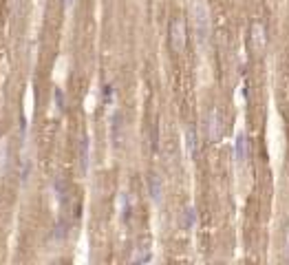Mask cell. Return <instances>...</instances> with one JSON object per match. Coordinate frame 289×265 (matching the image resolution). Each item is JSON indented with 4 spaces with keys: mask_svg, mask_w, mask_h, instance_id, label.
Masks as SVG:
<instances>
[{
    "mask_svg": "<svg viewBox=\"0 0 289 265\" xmlns=\"http://www.w3.org/2000/svg\"><path fill=\"white\" fill-rule=\"evenodd\" d=\"M195 29H197L199 44L205 47V44H208V38H210V14L203 3L195 5Z\"/></svg>",
    "mask_w": 289,
    "mask_h": 265,
    "instance_id": "obj_1",
    "label": "cell"
},
{
    "mask_svg": "<svg viewBox=\"0 0 289 265\" xmlns=\"http://www.w3.org/2000/svg\"><path fill=\"white\" fill-rule=\"evenodd\" d=\"M168 40H170V51L172 53H183L185 49V22L181 18H172L168 27Z\"/></svg>",
    "mask_w": 289,
    "mask_h": 265,
    "instance_id": "obj_2",
    "label": "cell"
},
{
    "mask_svg": "<svg viewBox=\"0 0 289 265\" xmlns=\"http://www.w3.org/2000/svg\"><path fill=\"white\" fill-rule=\"evenodd\" d=\"M223 137V115L219 109H212L208 115V140L216 144Z\"/></svg>",
    "mask_w": 289,
    "mask_h": 265,
    "instance_id": "obj_3",
    "label": "cell"
},
{
    "mask_svg": "<svg viewBox=\"0 0 289 265\" xmlns=\"http://www.w3.org/2000/svg\"><path fill=\"white\" fill-rule=\"evenodd\" d=\"M249 44H252V51L256 55H263L267 47V38H265V27L261 22H254L252 24V31H249Z\"/></svg>",
    "mask_w": 289,
    "mask_h": 265,
    "instance_id": "obj_4",
    "label": "cell"
},
{
    "mask_svg": "<svg viewBox=\"0 0 289 265\" xmlns=\"http://www.w3.org/2000/svg\"><path fill=\"white\" fill-rule=\"evenodd\" d=\"M111 142L115 144V148H119V142H121V113L119 111H113V115H111Z\"/></svg>",
    "mask_w": 289,
    "mask_h": 265,
    "instance_id": "obj_5",
    "label": "cell"
},
{
    "mask_svg": "<svg viewBox=\"0 0 289 265\" xmlns=\"http://www.w3.org/2000/svg\"><path fill=\"white\" fill-rule=\"evenodd\" d=\"M245 153H247V142H245V132H239L234 142V159L236 163L245 161Z\"/></svg>",
    "mask_w": 289,
    "mask_h": 265,
    "instance_id": "obj_6",
    "label": "cell"
},
{
    "mask_svg": "<svg viewBox=\"0 0 289 265\" xmlns=\"http://www.w3.org/2000/svg\"><path fill=\"white\" fill-rule=\"evenodd\" d=\"M80 166H82V173L88 170V137L82 135L80 140Z\"/></svg>",
    "mask_w": 289,
    "mask_h": 265,
    "instance_id": "obj_7",
    "label": "cell"
},
{
    "mask_svg": "<svg viewBox=\"0 0 289 265\" xmlns=\"http://www.w3.org/2000/svg\"><path fill=\"white\" fill-rule=\"evenodd\" d=\"M148 186H150V199L157 204V201L162 199V179H159L157 175H150Z\"/></svg>",
    "mask_w": 289,
    "mask_h": 265,
    "instance_id": "obj_8",
    "label": "cell"
},
{
    "mask_svg": "<svg viewBox=\"0 0 289 265\" xmlns=\"http://www.w3.org/2000/svg\"><path fill=\"white\" fill-rule=\"evenodd\" d=\"M7 166H9V148L7 144H0V179L7 173Z\"/></svg>",
    "mask_w": 289,
    "mask_h": 265,
    "instance_id": "obj_9",
    "label": "cell"
},
{
    "mask_svg": "<svg viewBox=\"0 0 289 265\" xmlns=\"http://www.w3.org/2000/svg\"><path fill=\"white\" fill-rule=\"evenodd\" d=\"M53 190H55V197H57V201H60V206L67 204V184H64L62 179L53 181Z\"/></svg>",
    "mask_w": 289,
    "mask_h": 265,
    "instance_id": "obj_10",
    "label": "cell"
},
{
    "mask_svg": "<svg viewBox=\"0 0 289 265\" xmlns=\"http://www.w3.org/2000/svg\"><path fill=\"white\" fill-rule=\"evenodd\" d=\"M67 232H69V223L64 219H60L53 228V241H62V239L67 237Z\"/></svg>",
    "mask_w": 289,
    "mask_h": 265,
    "instance_id": "obj_11",
    "label": "cell"
},
{
    "mask_svg": "<svg viewBox=\"0 0 289 265\" xmlns=\"http://www.w3.org/2000/svg\"><path fill=\"white\" fill-rule=\"evenodd\" d=\"M195 221H197L195 208H188V210L183 212V228H185V230H192V228H195Z\"/></svg>",
    "mask_w": 289,
    "mask_h": 265,
    "instance_id": "obj_12",
    "label": "cell"
},
{
    "mask_svg": "<svg viewBox=\"0 0 289 265\" xmlns=\"http://www.w3.org/2000/svg\"><path fill=\"white\" fill-rule=\"evenodd\" d=\"M53 97H55V106L60 109V113H64V93H62V88H55V93H53Z\"/></svg>",
    "mask_w": 289,
    "mask_h": 265,
    "instance_id": "obj_13",
    "label": "cell"
},
{
    "mask_svg": "<svg viewBox=\"0 0 289 265\" xmlns=\"http://www.w3.org/2000/svg\"><path fill=\"white\" fill-rule=\"evenodd\" d=\"M188 150H190V155H195V153H197V142H195V128H190V130H188Z\"/></svg>",
    "mask_w": 289,
    "mask_h": 265,
    "instance_id": "obj_14",
    "label": "cell"
},
{
    "mask_svg": "<svg viewBox=\"0 0 289 265\" xmlns=\"http://www.w3.org/2000/svg\"><path fill=\"white\" fill-rule=\"evenodd\" d=\"M113 97H115L113 86H111V84H106V86H104V100H106V104H108V102H113Z\"/></svg>",
    "mask_w": 289,
    "mask_h": 265,
    "instance_id": "obj_15",
    "label": "cell"
},
{
    "mask_svg": "<svg viewBox=\"0 0 289 265\" xmlns=\"http://www.w3.org/2000/svg\"><path fill=\"white\" fill-rule=\"evenodd\" d=\"M135 263H139V261H150V252H141V254H137L133 258Z\"/></svg>",
    "mask_w": 289,
    "mask_h": 265,
    "instance_id": "obj_16",
    "label": "cell"
},
{
    "mask_svg": "<svg viewBox=\"0 0 289 265\" xmlns=\"http://www.w3.org/2000/svg\"><path fill=\"white\" fill-rule=\"evenodd\" d=\"M73 5H75V0H64V7H67V9H71Z\"/></svg>",
    "mask_w": 289,
    "mask_h": 265,
    "instance_id": "obj_17",
    "label": "cell"
}]
</instances>
